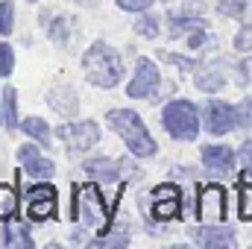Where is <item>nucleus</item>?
<instances>
[{"mask_svg": "<svg viewBox=\"0 0 252 249\" xmlns=\"http://www.w3.org/2000/svg\"><path fill=\"white\" fill-rule=\"evenodd\" d=\"M18 158H21L24 170H27L32 179H50V176H53V170H56V164H53L50 158H44L32 144L21 147V150H18Z\"/></svg>", "mask_w": 252, "mask_h": 249, "instance_id": "ddd939ff", "label": "nucleus"}, {"mask_svg": "<svg viewBox=\"0 0 252 249\" xmlns=\"http://www.w3.org/2000/svg\"><path fill=\"white\" fill-rule=\"evenodd\" d=\"M238 124L244 126V129H252V97H247L238 106Z\"/></svg>", "mask_w": 252, "mask_h": 249, "instance_id": "c85d7f7f", "label": "nucleus"}, {"mask_svg": "<svg viewBox=\"0 0 252 249\" xmlns=\"http://www.w3.org/2000/svg\"><path fill=\"white\" fill-rule=\"evenodd\" d=\"M30 3H35V0H30Z\"/></svg>", "mask_w": 252, "mask_h": 249, "instance_id": "72a5a7b5", "label": "nucleus"}, {"mask_svg": "<svg viewBox=\"0 0 252 249\" xmlns=\"http://www.w3.org/2000/svg\"><path fill=\"white\" fill-rule=\"evenodd\" d=\"M141 202H144V211L153 214L156 220H176L182 214V193L170 182L153 187V193H144Z\"/></svg>", "mask_w": 252, "mask_h": 249, "instance_id": "39448f33", "label": "nucleus"}, {"mask_svg": "<svg viewBox=\"0 0 252 249\" xmlns=\"http://www.w3.org/2000/svg\"><path fill=\"white\" fill-rule=\"evenodd\" d=\"M0 124L15 129L18 126V94L12 85L3 88V103H0Z\"/></svg>", "mask_w": 252, "mask_h": 249, "instance_id": "a211bd4d", "label": "nucleus"}, {"mask_svg": "<svg viewBox=\"0 0 252 249\" xmlns=\"http://www.w3.org/2000/svg\"><path fill=\"white\" fill-rule=\"evenodd\" d=\"M167 30L173 38H182V35H190L196 30H205V21L202 18H193V15H167Z\"/></svg>", "mask_w": 252, "mask_h": 249, "instance_id": "f3484780", "label": "nucleus"}, {"mask_svg": "<svg viewBox=\"0 0 252 249\" xmlns=\"http://www.w3.org/2000/svg\"><path fill=\"white\" fill-rule=\"evenodd\" d=\"M193 79H196V88H202V91H220L223 85H226V76H223V67L220 64H202V67H196L193 70Z\"/></svg>", "mask_w": 252, "mask_h": 249, "instance_id": "2eb2a0df", "label": "nucleus"}, {"mask_svg": "<svg viewBox=\"0 0 252 249\" xmlns=\"http://www.w3.org/2000/svg\"><path fill=\"white\" fill-rule=\"evenodd\" d=\"M67 30H70V21H67V18L50 21V38H53L56 44H64V41H67Z\"/></svg>", "mask_w": 252, "mask_h": 249, "instance_id": "b1692460", "label": "nucleus"}, {"mask_svg": "<svg viewBox=\"0 0 252 249\" xmlns=\"http://www.w3.org/2000/svg\"><path fill=\"white\" fill-rule=\"evenodd\" d=\"M135 32L144 35V38H156V35H158V21H156L153 15H141V18L135 21Z\"/></svg>", "mask_w": 252, "mask_h": 249, "instance_id": "412c9836", "label": "nucleus"}, {"mask_svg": "<svg viewBox=\"0 0 252 249\" xmlns=\"http://www.w3.org/2000/svg\"><path fill=\"white\" fill-rule=\"evenodd\" d=\"M161 124L176 141H196L199 135V112L188 100H170L161 112Z\"/></svg>", "mask_w": 252, "mask_h": 249, "instance_id": "20e7f679", "label": "nucleus"}, {"mask_svg": "<svg viewBox=\"0 0 252 249\" xmlns=\"http://www.w3.org/2000/svg\"><path fill=\"white\" fill-rule=\"evenodd\" d=\"M129 235H103L97 241H91V247H126Z\"/></svg>", "mask_w": 252, "mask_h": 249, "instance_id": "cd10ccee", "label": "nucleus"}, {"mask_svg": "<svg viewBox=\"0 0 252 249\" xmlns=\"http://www.w3.org/2000/svg\"><path fill=\"white\" fill-rule=\"evenodd\" d=\"M247 3H250V0H217L220 12H223V15H229V18H244Z\"/></svg>", "mask_w": 252, "mask_h": 249, "instance_id": "5701e85b", "label": "nucleus"}, {"mask_svg": "<svg viewBox=\"0 0 252 249\" xmlns=\"http://www.w3.org/2000/svg\"><path fill=\"white\" fill-rule=\"evenodd\" d=\"M82 67H85L88 82L97 88H115L124 76V62H121L118 50L103 44V41L88 47V53L82 56Z\"/></svg>", "mask_w": 252, "mask_h": 249, "instance_id": "f257e3e1", "label": "nucleus"}, {"mask_svg": "<svg viewBox=\"0 0 252 249\" xmlns=\"http://www.w3.org/2000/svg\"><path fill=\"white\" fill-rule=\"evenodd\" d=\"M76 3H91V0H76Z\"/></svg>", "mask_w": 252, "mask_h": 249, "instance_id": "473e14b6", "label": "nucleus"}, {"mask_svg": "<svg viewBox=\"0 0 252 249\" xmlns=\"http://www.w3.org/2000/svg\"><path fill=\"white\" fill-rule=\"evenodd\" d=\"M70 217L79 226H91V229H103L109 223V208L103 202L100 187L85 182V185H73V208Z\"/></svg>", "mask_w": 252, "mask_h": 249, "instance_id": "7ed1b4c3", "label": "nucleus"}, {"mask_svg": "<svg viewBox=\"0 0 252 249\" xmlns=\"http://www.w3.org/2000/svg\"><path fill=\"white\" fill-rule=\"evenodd\" d=\"M18 214V193L15 187L0 185V220H12Z\"/></svg>", "mask_w": 252, "mask_h": 249, "instance_id": "aec40b11", "label": "nucleus"}, {"mask_svg": "<svg viewBox=\"0 0 252 249\" xmlns=\"http://www.w3.org/2000/svg\"><path fill=\"white\" fill-rule=\"evenodd\" d=\"M85 173L100 179V182H118L121 173H124V164L121 161H112V158H88L85 164Z\"/></svg>", "mask_w": 252, "mask_h": 249, "instance_id": "4468645a", "label": "nucleus"}, {"mask_svg": "<svg viewBox=\"0 0 252 249\" xmlns=\"http://www.w3.org/2000/svg\"><path fill=\"white\" fill-rule=\"evenodd\" d=\"M56 135L62 138V144L70 153H85L100 141V126L94 121H82V124H64L56 129Z\"/></svg>", "mask_w": 252, "mask_h": 249, "instance_id": "423d86ee", "label": "nucleus"}, {"mask_svg": "<svg viewBox=\"0 0 252 249\" xmlns=\"http://www.w3.org/2000/svg\"><path fill=\"white\" fill-rule=\"evenodd\" d=\"M190 238L199 244V247H208V249H232L235 247V235L232 229L226 226H214V223H205L202 229H190Z\"/></svg>", "mask_w": 252, "mask_h": 249, "instance_id": "f8f14e48", "label": "nucleus"}, {"mask_svg": "<svg viewBox=\"0 0 252 249\" xmlns=\"http://www.w3.org/2000/svg\"><path fill=\"white\" fill-rule=\"evenodd\" d=\"M205 126L211 135H229L238 126V109L223 100H208L205 103Z\"/></svg>", "mask_w": 252, "mask_h": 249, "instance_id": "9d476101", "label": "nucleus"}, {"mask_svg": "<svg viewBox=\"0 0 252 249\" xmlns=\"http://www.w3.org/2000/svg\"><path fill=\"white\" fill-rule=\"evenodd\" d=\"M158 85H161L158 67L150 62V59H141L135 76H132V82L126 85V94L132 100H153V97H158Z\"/></svg>", "mask_w": 252, "mask_h": 249, "instance_id": "0eeeda50", "label": "nucleus"}, {"mask_svg": "<svg viewBox=\"0 0 252 249\" xmlns=\"http://www.w3.org/2000/svg\"><path fill=\"white\" fill-rule=\"evenodd\" d=\"M15 30V6L9 0L0 3V35H9Z\"/></svg>", "mask_w": 252, "mask_h": 249, "instance_id": "4be33fe9", "label": "nucleus"}, {"mask_svg": "<svg viewBox=\"0 0 252 249\" xmlns=\"http://www.w3.org/2000/svg\"><path fill=\"white\" fill-rule=\"evenodd\" d=\"M47 103H50L53 112H59V115H73V112L79 109V100H76V94H73L70 85H56V88L47 94Z\"/></svg>", "mask_w": 252, "mask_h": 249, "instance_id": "dca6fc26", "label": "nucleus"}, {"mask_svg": "<svg viewBox=\"0 0 252 249\" xmlns=\"http://www.w3.org/2000/svg\"><path fill=\"white\" fill-rule=\"evenodd\" d=\"M199 223H223L226 220V190L220 185H205L196 199Z\"/></svg>", "mask_w": 252, "mask_h": 249, "instance_id": "6e6552de", "label": "nucleus"}, {"mask_svg": "<svg viewBox=\"0 0 252 249\" xmlns=\"http://www.w3.org/2000/svg\"><path fill=\"white\" fill-rule=\"evenodd\" d=\"M27 199H30V220H50L56 214V187L50 182H38V185H30L27 190Z\"/></svg>", "mask_w": 252, "mask_h": 249, "instance_id": "1a4fd4ad", "label": "nucleus"}, {"mask_svg": "<svg viewBox=\"0 0 252 249\" xmlns=\"http://www.w3.org/2000/svg\"><path fill=\"white\" fill-rule=\"evenodd\" d=\"M241 164H244V170L252 173V138L244 141V147H241Z\"/></svg>", "mask_w": 252, "mask_h": 249, "instance_id": "2f4dec72", "label": "nucleus"}, {"mask_svg": "<svg viewBox=\"0 0 252 249\" xmlns=\"http://www.w3.org/2000/svg\"><path fill=\"white\" fill-rule=\"evenodd\" d=\"M235 153L229 150V147H217V144H211V147H202V164L208 167V173H214V176H229L232 170H235Z\"/></svg>", "mask_w": 252, "mask_h": 249, "instance_id": "9b49d317", "label": "nucleus"}, {"mask_svg": "<svg viewBox=\"0 0 252 249\" xmlns=\"http://www.w3.org/2000/svg\"><path fill=\"white\" fill-rule=\"evenodd\" d=\"M241 208H238V211H241V217H244V220H250L252 217V185L250 182H241Z\"/></svg>", "mask_w": 252, "mask_h": 249, "instance_id": "393cba45", "label": "nucleus"}, {"mask_svg": "<svg viewBox=\"0 0 252 249\" xmlns=\"http://www.w3.org/2000/svg\"><path fill=\"white\" fill-rule=\"evenodd\" d=\"M158 56H161V59H167L170 64H176L179 70H188V73H190V70H196V64L190 62V59H185V56H176V53H164V50H161Z\"/></svg>", "mask_w": 252, "mask_h": 249, "instance_id": "c756f323", "label": "nucleus"}, {"mask_svg": "<svg viewBox=\"0 0 252 249\" xmlns=\"http://www.w3.org/2000/svg\"><path fill=\"white\" fill-rule=\"evenodd\" d=\"M106 124L112 126L121 138L126 141V147L132 150V156H141V158H150L158 153V144L150 138L144 121L132 112V109H112L106 115Z\"/></svg>", "mask_w": 252, "mask_h": 249, "instance_id": "f03ea898", "label": "nucleus"}, {"mask_svg": "<svg viewBox=\"0 0 252 249\" xmlns=\"http://www.w3.org/2000/svg\"><path fill=\"white\" fill-rule=\"evenodd\" d=\"M156 0H118V6L126 9V12H147Z\"/></svg>", "mask_w": 252, "mask_h": 249, "instance_id": "7c9ffc66", "label": "nucleus"}, {"mask_svg": "<svg viewBox=\"0 0 252 249\" xmlns=\"http://www.w3.org/2000/svg\"><path fill=\"white\" fill-rule=\"evenodd\" d=\"M21 132L30 135L32 141H38L41 147H50V126L44 124L41 118H27V121L21 124Z\"/></svg>", "mask_w": 252, "mask_h": 249, "instance_id": "6ab92c4d", "label": "nucleus"}, {"mask_svg": "<svg viewBox=\"0 0 252 249\" xmlns=\"http://www.w3.org/2000/svg\"><path fill=\"white\" fill-rule=\"evenodd\" d=\"M235 50H241V53L252 50V27H241V32L235 35Z\"/></svg>", "mask_w": 252, "mask_h": 249, "instance_id": "bb28decb", "label": "nucleus"}, {"mask_svg": "<svg viewBox=\"0 0 252 249\" xmlns=\"http://www.w3.org/2000/svg\"><path fill=\"white\" fill-rule=\"evenodd\" d=\"M15 67V53L9 44H0V76H9Z\"/></svg>", "mask_w": 252, "mask_h": 249, "instance_id": "a878e982", "label": "nucleus"}]
</instances>
